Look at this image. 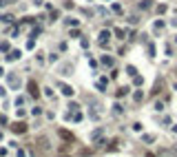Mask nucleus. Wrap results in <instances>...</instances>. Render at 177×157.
Segmentation results:
<instances>
[{"label": "nucleus", "instance_id": "f257e3e1", "mask_svg": "<svg viewBox=\"0 0 177 157\" xmlns=\"http://www.w3.org/2000/svg\"><path fill=\"white\" fill-rule=\"evenodd\" d=\"M29 95H33V97H38V95H40V89H38V84H35L33 80L29 82Z\"/></svg>", "mask_w": 177, "mask_h": 157}, {"label": "nucleus", "instance_id": "f03ea898", "mask_svg": "<svg viewBox=\"0 0 177 157\" xmlns=\"http://www.w3.org/2000/svg\"><path fill=\"white\" fill-rule=\"evenodd\" d=\"M11 131H13V133H25L27 131V124H25V122H18V124L11 126Z\"/></svg>", "mask_w": 177, "mask_h": 157}, {"label": "nucleus", "instance_id": "7ed1b4c3", "mask_svg": "<svg viewBox=\"0 0 177 157\" xmlns=\"http://www.w3.org/2000/svg\"><path fill=\"white\" fill-rule=\"evenodd\" d=\"M60 137H62V139H66V142H73V135H71L69 131H60Z\"/></svg>", "mask_w": 177, "mask_h": 157}, {"label": "nucleus", "instance_id": "20e7f679", "mask_svg": "<svg viewBox=\"0 0 177 157\" xmlns=\"http://www.w3.org/2000/svg\"><path fill=\"white\" fill-rule=\"evenodd\" d=\"M60 89H62V93H64V95H73V89H71V86H66V84H60Z\"/></svg>", "mask_w": 177, "mask_h": 157}, {"label": "nucleus", "instance_id": "39448f33", "mask_svg": "<svg viewBox=\"0 0 177 157\" xmlns=\"http://www.w3.org/2000/svg\"><path fill=\"white\" fill-rule=\"evenodd\" d=\"M7 58H9V60H18V58H20V51H11Z\"/></svg>", "mask_w": 177, "mask_h": 157}, {"label": "nucleus", "instance_id": "423d86ee", "mask_svg": "<svg viewBox=\"0 0 177 157\" xmlns=\"http://www.w3.org/2000/svg\"><path fill=\"white\" fill-rule=\"evenodd\" d=\"M62 157H66V155H62Z\"/></svg>", "mask_w": 177, "mask_h": 157}]
</instances>
